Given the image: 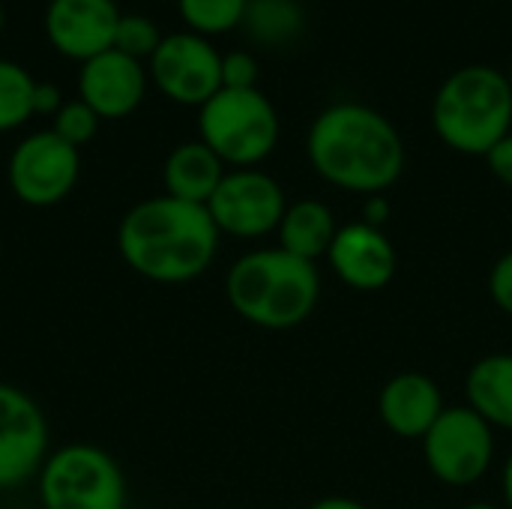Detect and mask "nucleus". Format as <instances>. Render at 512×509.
Masks as SVG:
<instances>
[{
	"instance_id": "obj_2",
	"label": "nucleus",
	"mask_w": 512,
	"mask_h": 509,
	"mask_svg": "<svg viewBox=\"0 0 512 509\" xmlns=\"http://www.w3.org/2000/svg\"><path fill=\"white\" fill-rule=\"evenodd\" d=\"M219 228L207 207L171 195L135 204L117 225V252L132 273L159 285L204 276L219 252Z\"/></svg>"
},
{
	"instance_id": "obj_15",
	"label": "nucleus",
	"mask_w": 512,
	"mask_h": 509,
	"mask_svg": "<svg viewBox=\"0 0 512 509\" xmlns=\"http://www.w3.org/2000/svg\"><path fill=\"white\" fill-rule=\"evenodd\" d=\"M441 387L423 372H402L381 387V423L402 441H423L435 420L444 414Z\"/></svg>"
},
{
	"instance_id": "obj_18",
	"label": "nucleus",
	"mask_w": 512,
	"mask_h": 509,
	"mask_svg": "<svg viewBox=\"0 0 512 509\" xmlns=\"http://www.w3.org/2000/svg\"><path fill=\"white\" fill-rule=\"evenodd\" d=\"M279 246L303 261H318L330 252L339 225L333 210L318 198H303L297 204H288L282 222H279Z\"/></svg>"
},
{
	"instance_id": "obj_12",
	"label": "nucleus",
	"mask_w": 512,
	"mask_h": 509,
	"mask_svg": "<svg viewBox=\"0 0 512 509\" xmlns=\"http://www.w3.org/2000/svg\"><path fill=\"white\" fill-rule=\"evenodd\" d=\"M117 24L120 9L114 0H51L45 12L51 45L81 63L114 48Z\"/></svg>"
},
{
	"instance_id": "obj_20",
	"label": "nucleus",
	"mask_w": 512,
	"mask_h": 509,
	"mask_svg": "<svg viewBox=\"0 0 512 509\" xmlns=\"http://www.w3.org/2000/svg\"><path fill=\"white\" fill-rule=\"evenodd\" d=\"M36 81L12 60H0V132L18 129L33 117Z\"/></svg>"
},
{
	"instance_id": "obj_3",
	"label": "nucleus",
	"mask_w": 512,
	"mask_h": 509,
	"mask_svg": "<svg viewBox=\"0 0 512 509\" xmlns=\"http://www.w3.org/2000/svg\"><path fill=\"white\" fill-rule=\"evenodd\" d=\"M231 309L261 330H291L309 321L321 300V273L282 246L240 255L225 276Z\"/></svg>"
},
{
	"instance_id": "obj_30",
	"label": "nucleus",
	"mask_w": 512,
	"mask_h": 509,
	"mask_svg": "<svg viewBox=\"0 0 512 509\" xmlns=\"http://www.w3.org/2000/svg\"><path fill=\"white\" fill-rule=\"evenodd\" d=\"M501 489H504V504L507 509H512V453L504 462V474H501Z\"/></svg>"
},
{
	"instance_id": "obj_14",
	"label": "nucleus",
	"mask_w": 512,
	"mask_h": 509,
	"mask_svg": "<svg viewBox=\"0 0 512 509\" xmlns=\"http://www.w3.org/2000/svg\"><path fill=\"white\" fill-rule=\"evenodd\" d=\"M78 90L81 102L90 105L99 120H120L141 105L147 93V72L141 60L108 48L81 66Z\"/></svg>"
},
{
	"instance_id": "obj_10",
	"label": "nucleus",
	"mask_w": 512,
	"mask_h": 509,
	"mask_svg": "<svg viewBox=\"0 0 512 509\" xmlns=\"http://www.w3.org/2000/svg\"><path fill=\"white\" fill-rule=\"evenodd\" d=\"M156 87L180 105H204L222 90V54L207 36L171 33L150 57Z\"/></svg>"
},
{
	"instance_id": "obj_29",
	"label": "nucleus",
	"mask_w": 512,
	"mask_h": 509,
	"mask_svg": "<svg viewBox=\"0 0 512 509\" xmlns=\"http://www.w3.org/2000/svg\"><path fill=\"white\" fill-rule=\"evenodd\" d=\"M309 509H369L366 504H360V501H354V498H339V495H333V498H321V501H315Z\"/></svg>"
},
{
	"instance_id": "obj_7",
	"label": "nucleus",
	"mask_w": 512,
	"mask_h": 509,
	"mask_svg": "<svg viewBox=\"0 0 512 509\" xmlns=\"http://www.w3.org/2000/svg\"><path fill=\"white\" fill-rule=\"evenodd\" d=\"M423 459L444 486L465 489L480 483L495 459V429L468 405L444 408L423 438Z\"/></svg>"
},
{
	"instance_id": "obj_17",
	"label": "nucleus",
	"mask_w": 512,
	"mask_h": 509,
	"mask_svg": "<svg viewBox=\"0 0 512 509\" xmlns=\"http://www.w3.org/2000/svg\"><path fill=\"white\" fill-rule=\"evenodd\" d=\"M468 408L492 429L512 432V354H489L477 360L465 378Z\"/></svg>"
},
{
	"instance_id": "obj_26",
	"label": "nucleus",
	"mask_w": 512,
	"mask_h": 509,
	"mask_svg": "<svg viewBox=\"0 0 512 509\" xmlns=\"http://www.w3.org/2000/svg\"><path fill=\"white\" fill-rule=\"evenodd\" d=\"M486 165H489V171H492L504 186H510L512 189V132L510 135H504V138L486 153Z\"/></svg>"
},
{
	"instance_id": "obj_6",
	"label": "nucleus",
	"mask_w": 512,
	"mask_h": 509,
	"mask_svg": "<svg viewBox=\"0 0 512 509\" xmlns=\"http://www.w3.org/2000/svg\"><path fill=\"white\" fill-rule=\"evenodd\" d=\"M42 509H126V480L111 453L93 444H66L36 474Z\"/></svg>"
},
{
	"instance_id": "obj_1",
	"label": "nucleus",
	"mask_w": 512,
	"mask_h": 509,
	"mask_svg": "<svg viewBox=\"0 0 512 509\" xmlns=\"http://www.w3.org/2000/svg\"><path fill=\"white\" fill-rule=\"evenodd\" d=\"M312 171L354 195H384L405 171V141L393 120L363 102L327 105L306 132Z\"/></svg>"
},
{
	"instance_id": "obj_11",
	"label": "nucleus",
	"mask_w": 512,
	"mask_h": 509,
	"mask_svg": "<svg viewBox=\"0 0 512 509\" xmlns=\"http://www.w3.org/2000/svg\"><path fill=\"white\" fill-rule=\"evenodd\" d=\"M48 459V420L15 384L0 381V492H12L36 480Z\"/></svg>"
},
{
	"instance_id": "obj_27",
	"label": "nucleus",
	"mask_w": 512,
	"mask_h": 509,
	"mask_svg": "<svg viewBox=\"0 0 512 509\" xmlns=\"http://www.w3.org/2000/svg\"><path fill=\"white\" fill-rule=\"evenodd\" d=\"M390 216H393V204H390L387 195H369V198H363V219L360 222L384 231V225L390 222Z\"/></svg>"
},
{
	"instance_id": "obj_22",
	"label": "nucleus",
	"mask_w": 512,
	"mask_h": 509,
	"mask_svg": "<svg viewBox=\"0 0 512 509\" xmlns=\"http://www.w3.org/2000/svg\"><path fill=\"white\" fill-rule=\"evenodd\" d=\"M162 39L165 36L147 15H120L117 33H114V48L126 57L141 60V57H153Z\"/></svg>"
},
{
	"instance_id": "obj_31",
	"label": "nucleus",
	"mask_w": 512,
	"mask_h": 509,
	"mask_svg": "<svg viewBox=\"0 0 512 509\" xmlns=\"http://www.w3.org/2000/svg\"><path fill=\"white\" fill-rule=\"evenodd\" d=\"M465 509H498L495 504H489V501H474V504H468Z\"/></svg>"
},
{
	"instance_id": "obj_32",
	"label": "nucleus",
	"mask_w": 512,
	"mask_h": 509,
	"mask_svg": "<svg viewBox=\"0 0 512 509\" xmlns=\"http://www.w3.org/2000/svg\"><path fill=\"white\" fill-rule=\"evenodd\" d=\"M507 81H510V87H512V63H510V69H507Z\"/></svg>"
},
{
	"instance_id": "obj_5",
	"label": "nucleus",
	"mask_w": 512,
	"mask_h": 509,
	"mask_svg": "<svg viewBox=\"0 0 512 509\" xmlns=\"http://www.w3.org/2000/svg\"><path fill=\"white\" fill-rule=\"evenodd\" d=\"M279 132V111L258 87H222L198 111L201 141L231 168H258L276 150Z\"/></svg>"
},
{
	"instance_id": "obj_25",
	"label": "nucleus",
	"mask_w": 512,
	"mask_h": 509,
	"mask_svg": "<svg viewBox=\"0 0 512 509\" xmlns=\"http://www.w3.org/2000/svg\"><path fill=\"white\" fill-rule=\"evenodd\" d=\"M489 294H492L495 306L512 318V249L495 261V267L489 273Z\"/></svg>"
},
{
	"instance_id": "obj_24",
	"label": "nucleus",
	"mask_w": 512,
	"mask_h": 509,
	"mask_svg": "<svg viewBox=\"0 0 512 509\" xmlns=\"http://www.w3.org/2000/svg\"><path fill=\"white\" fill-rule=\"evenodd\" d=\"M258 84V60L249 51H228L222 54V87L249 90Z\"/></svg>"
},
{
	"instance_id": "obj_33",
	"label": "nucleus",
	"mask_w": 512,
	"mask_h": 509,
	"mask_svg": "<svg viewBox=\"0 0 512 509\" xmlns=\"http://www.w3.org/2000/svg\"><path fill=\"white\" fill-rule=\"evenodd\" d=\"M0 30H3V3H0Z\"/></svg>"
},
{
	"instance_id": "obj_13",
	"label": "nucleus",
	"mask_w": 512,
	"mask_h": 509,
	"mask_svg": "<svg viewBox=\"0 0 512 509\" xmlns=\"http://www.w3.org/2000/svg\"><path fill=\"white\" fill-rule=\"evenodd\" d=\"M327 261L333 273L339 276V282L363 294L387 288L399 267V255L390 237L381 228H372L366 222H351L339 228L327 252Z\"/></svg>"
},
{
	"instance_id": "obj_23",
	"label": "nucleus",
	"mask_w": 512,
	"mask_h": 509,
	"mask_svg": "<svg viewBox=\"0 0 512 509\" xmlns=\"http://www.w3.org/2000/svg\"><path fill=\"white\" fill-rule=\"evenodd\" d=\"M96 129H99V117H96L93 108L84 105L81 99L63 102V108L54 114V132H57L63 141H69L72 147L87 144V141L96 135Z\"/></svg>"
},
{
	"instance_id": "obj_34",
	"label": "nucleus",
	"mask_w": 512,
	"mask_h": 509,
	"mask_svg": "<svg viewBox=\"0 0 512 509\" xmlns=\"http://www.w3.org/2000/svg\"><path fill=\"white\" fill-rule=\"evenodd\" d=\"M126 509H144V507H126Z\"/></svg>"
},
{
	"instance_id": "obj_4",
	"label": "nucleus",
	"mask_w": 512,
	"mask_h": 509,
	"mask_svg": "<svg viewBox=\"0 0 512 509\" xmlns=\"http://www.w3.org/2000/svg\"><path fill=\"white\" fill-rule=\"evenodd\" d=\"M432 129L456 153L486 156L512 132V87L507 72L468 63L450 72L432 99Z\"/></svg>"
},
{
	"instance_id": "obj_16",
	"label": "nucleus",
	"mask_w": 512,
	"mask_h": 509,
	"mask_svg": "<svg viewBox=\"0 0 512 509\" xmlns=\"http://www.w3.org/2000/svg\"><path fill=\"white\" fill-rule=\"evenodd\" d=\"M225 174H228L225 162L201 138L183 141L165 159V168H162L165 195L207 207V201L213 198Z\"/></svg>"
},
{
	"instance_id": "obj_28",
	"label": "nucleus",
	"mask_w": 512,
	"mask_h": 509,
	"mask_svg": "<svg viewBox=\"0 0 512 509\" xmlns=\"http://www.w3.org/2000/svg\"><path fill=\"white\" fill-rule=\"evenodd\" d=\"M63 108L60 90L54 84H39L36 81V93H33V114H57Z\"/></svg>"
},
{
	"instance_id": "obj_21",
	"label": "nucleus",
	"mask_w": 512,
	"mask_h": 509,
	"mask_svg": "<svg viewBox=\"0 0 512 509\" xmlns=\"http://www.w3.org/2000/svg\"><path fill=\"white\" fill-rule=\"evenodd\" d=\"M177 6L192 33L216 36L243 24L249 0H177Z\"/></svg>"
},
{
	"instance_id": "obj_19",
	"label": "nucleus",
	"mask_w": 512,
	"mask_h": 509,
	"mask_svg": "<svg viewBox=\"0 0 512 509\" xmlns=\"http://www.w3.org/2000/svg\"><path fill=\"white\" fill-rule=\"evenodd\" d=\"M243 27L258 45H288L303 36L306 9L297 0H249Z\"/></svg>"
},
{
	"instance_id": "obj_9",
	"label": "nucleus",
	"mask_w": 512,
	"mask_h": 509,
	"mask_svg": "<svg viewBox=\"0 0 512 509\" xmlns=\"http://www.w3.org/2000/svg\"><path fill=\"white\" fill-rule=\"evenodd\" d=\"M288 210L285 189L276 177L258 168H234L222 177L219 189L207 201V213L219 234L237 240H258L279 231Z\"/></svg>"
},
{
	"instance_id": "obj_8",
	"label": "nucleus",
	"mask_w": 512,
	"mask_h": 509,
	"mask_svg": "<svg viewBox=\"0 0 512 509\" xmlns=\"http://www.w3.org/2000/svg\"><path fill=\"white\" fill-rule=\"evenodd\" d=\"M81 174L78 147L54 129L27 135L9 156L6 180L12 195L27 207H54L69 198Z\"/></svg>"
}]
</instances>
